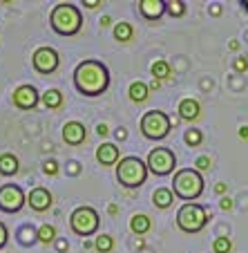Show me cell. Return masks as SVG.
Returning a JSON list of instances; mask_svg holds the SVG:
<instances>
[{
    "label": "cell",
    "instance_id": "10",
    "mask_svg": "<svg viewBox=\"0 0 248 253\" xmlns=\"http://www.w3.org/2000/svg\"><path fill=\"white\" fill-rule=\"evenodd\" d=\"M58 63H61V58H58V52L54 47H38L32 56V65L38 74H52V72H56Z\"/></svg>",
    "mask_w": 248,
    "mask_h": 253
},
{
    "label": "cell",
    "instance_id": "2",
    "mask_svg": "<svg viewBox=\"0 0 248 253\" xmlns=\"http://www.w3.org/2000/svg\"><path fill=\"white\" fill-rule=\"evenodd\" d=\"M49 25L61 36H76L83 27L81 9L72 2H58L49 14Z\"/></svg>",
    "mask_w": 248,
    "mask_h": 253
},
{
    "label": "cell",
    "instance_id": "1",
    "mask_svg": "<svg viewBox=\"0 0 248 253\" xmlns=\"http://www.w3.org/2000/svg\"><path fill=\"white\" fill-rule=\"evenodd\" d=\"M74 85L83 96H99L110 87V72L101 61L85 58L74 70Z\"/></svg>",
    "mask_w": 248,
    "mask_h": 253
},
{
    "label": "cell",
    "instance_id": "12",
    "mask_svg": "<svg viewBox=\"0 0 248 253\" xmlns=\"http://www.w3.org/2000/svg\"><path fill=\"white\" fill-rule=\"evenodd\" d=\"M27 204L32 206L36 213H45V211L52 209L54 197H52V193H49L47 188L36 186V188H32V193L27 195Z\"/></svg>",
    "mask_w": 248,
    "mask_h": 253
},
{
    "label": "cell",
    "instance_id": "3",
    "mask_svg": "<svg viewBox=\"0 0 248 253\" xmlns=\"http://www.w3.org/2000/svg\"><path fill=\"white\" fill-rule=\"evenodd\" d=\"M172 193L183 202H192L204 193V177L197 168H181L175 172L172 179Z\"/></svg>",
    "mask_w": 248,
    "mask_h": 253
},
{
    "label": "cell",
    "instance_id": "35",
    "mask_svg": "<svg viewBox=\"0 0 248 253\" xmlns=\"http://www.w3.org/2000/svg\"><path fill=\"white\" fill-rule=\"evenodd\" d=\"M96 132H99L101 137H105V134L110 132V130H107V126H105V124H99V128H96Z\"/></svg>",
    "mask_w": 248,
    "mask_h": 253
},
{
    "label": "cell",
    "instance_id": "36",
    "mask_svg": "<svg viewBox=\"0 0 248 253\" xmlns=\"http://www.w3.org/2000/svg\"><path fill=\"white\" fill-rule=\"evenodd\" d=\"M239 137L248 139V126H242V128H239Z\"/></svg>",
    "mask_w": 248,
    "mask_h": 253
},
{
    "label": "cell",
    "instance_id": "4",
    "mask_svg": "<svg viewBox=\"0 0 248 253\" xmlns=\"http://www.w3.org/2000/svg\"><path fill=\"white\" fill-rule=\"evenodd\" d=\"M145 177H148V164L141 157H121V162L116 164V179H119L121 186L125 188H139L145 184Z\"/></svg>",
    "mask_w": 248,
    "mask_h": 253
},
{
    "label": "cell",
    "instance_id": "22",
    "mask_svg": "<svg viewBox=\"0 0 248 253\" xmlns=\"http://www.w3.org/2000/svg\"><path fill=\"white\" fill-rule=\"evenodd\" d=\"M132 25L130 23H116L114 25V39L119 41V43H128L130 39H132Z\"/></svg>",
    "mask_w": 248,
    "mask_h": 253
},
{
    "label": "cell",
    "instance_id": "29",
    "mask_svg": "<svg viewBox=\"0 0 248 253\" xmlns=\"http://www.w3.org/2000/svg\"><path fill=\"white\" fill-rule=\"evenodd\" d=\"M233 67H235L237 72H246V70H248V58H244V56L235 58V61H233Z\"/></svg>",
    "mask_w": 248,
    "mask_h": 253
},
{
    "label": "cell",
    "instance_id": "23",
    "mask_svg": "<svg viewBox=\"0 0 248 253\" xmlns=\"http://www.w3.org/2000/svg\"><path fill=\"white\" fill-rule=\"evenodd\" d=\"M94 249L99 253H112V249H114V240H112V235L101 233L99 238L94 240Z\"/></svg>",
    "mask_w": 248,
    "mask_h": 253
},
{
    "label": "cell",
    "instance_id": "26",
    "mask_svg": "<svg viewBox=\"0 0 248 253\" xmlns=\"http://www.w3.org/2000/svg\"><path fill=\"white\" fill-rule=\"evenodd\" d=\"M38 240L43 244H49V242H54L56 240V229H54L52 224H43L38 229Z\"/></svg>",
    "mask_w": 248,
    "mask_h": 253
},
{
    "label": "cell",
    "instance_id": "41",
    "mask_svg": "<svg viewBox=\"0 0 248 253\" xmlns=\"http://www.w3.org/2000/svg\"><path fill=\"white\" fill-rule=\"evenodd\" d=\"M101 25H103V27H107V25H110V18H107V16H105V18H101Z\"/></svg>",
    "mask_w": 248,
    "mask_h": 253
},
{
    "label": "cell",
    "instance_id": "30",
    "mask_svg": "<svg viewBox=\"0 0 248 253\" xmlns=\"http://www.w3.org/2000/svg\"><path fill=\"white\" fill-rule=\"evenodd\" d=\"M43 170H45V175H56L58 172V164L56 162H45V166H43Z\"/></svg>",
    "mask_w": 248,
    "mask_h": 253
},
{
    "label": "cell",
    "instance_id": "5",
    "mask_svg": "<svg viewBox=\"0 0 248 253\" xmlns=\"http://www.w3.org/2000/svg\"><path fill=\"white\" fill-rule=\"evenodd\" d=\"M208 220H210L208 211L201 204H197V202H186L177 213V226L183 233H199V231L206 229Z\"/></svg>",
    "mask_w": 248,
    "mask_h": 253
},
{
    "label": "cell",
    "instance_id": "20",
    "mask_svg": "<svg viewBox=\"0 0 248 253\" xmlns=\"http://www.w3.org/2000/svg\"><path fill=\"white\" fill-rule=\"evenodd\" d=\"M152 202L157 209H168L175 202V193H172V188H157L152 195Z\"/></svg>",
    "mask_w": 248,
    "mask_h": 253
},
{
    "label": "cell",
    "instance_id": "25",
    "mask_svg": "<svg viewBox=\"0 0 248 253\" xmlns=\"http://www.w3.org/2000/svg\"><path fill=\"white\" fill-rule=\"evenodd\" d=\"M183 141H186L190 148H197V146L204 141V134H201V130L190 128V130H186V132H183Z\"/></svg>",
    "mask_w": 248,
    "mask_h": 253
},
{
    "label": "cell",
    "instance_id": "24",
    "mask_svg": "<svg viewBox=\"0 0 248 253\" xmlns=\"http://www.w3.org/2000/svg\"><path fill=\"white\" fill-rule=\"evenodd\" d=\"M150 70H152V77L157 79V81L170 77V63H168V61H154Z\"/></svg>",
    "mask_w": 248,
    "mask_h": 253
},
{
    "label": "cell",
    "instance_id": "15",
    "mask_svg": "<svg viewBox=\"0 0 248 253\" xmlns=\"http://www.w3.org/2000/svg\"><path fill=\"white\" fill-rule=\"evenodd\" d=\"M96 162L101 166H114L119 164V148H116V143H101L99 148H96Z\"/></svg>",
    "mask_w": 248,
    "mask_h": 253
},
{
    "label": "cell",
    "instance_id": "21",
    "mask_svg": "<svg viewBox=\"0 0 248 253\" xmlns=\"http://www.w3.org/2000/svg\"><path fill=\"white\" fill-rule=\"evenodd\" d=\"M128 94H130V99H132L134 103H143V101L150 96V87L145 85V83H141V81H134L132 85H130Z\"/></svg>",
    "mask_w": 248,
    "mask_h": 253
},
{
    "label": "cell",
    "instance_id": "19",
    "mask_svg": "<svg viewBox=\"0 0 248 253\" xmlns=\"http://www.w3.org/2000/svg\"><path fill=\"white\" fill-rule=\"evenodd\" d=\"M40 101H43V105L47 110H58L63 105V94H61V90L52 87V90H47L43 96H40Z\"/></svg>",
    "mask_w": 248,
    "mask_h": 253
},
{
    "label": "cell",
    "instance_id": "11",
    "mask_svg": "<svg viewBox=\"0 0 248 253\" xmlns=\"http://www.w3.org/2000/svg\"><path fill=\"white\" fill-rule=\"evenodd\" d=\"M38 101L40 96L34 85H18L14 90V105L20 108V110H32V108L38 105Z\"/></svg>",
    "mask_w": 248,
    "mask_h": 253
},
{
    "label": "cell",
    "instance_id": "27",
    "mask_svg": "<svg viewBox=\"0 0 248 253\" xmlns=\"http://www.w3.org/2000/svg\"><path fill=\"white\" fill-rule=\"evenodd\" d=\"M230 249H233V242H230V238H226V235H219V238H215V242H213V251L215 253H230Z\"/></svg>",
    "mask_w": 248,
    "mask_h": 253
},
{
    "label": "cell",
    "instance_id": "18",
    "mask_svg": "<svg viewBox=\"0 0 248 253\" xmlns=\"http://www.w3.org/2000/svg\"><path fill=\"white\" fill-rule=\"evenodd\" d=\"M18 172V159L14 157L11 153H5V155H0V175H16Z\"/></svg>",
    "mask_w": 248,
    "mask_h": 253
},
{
    "label": "cell",
    "instance_id": "9",
    "mask_svg": "<svg viewBox=\"0 0 248 253\" xmlns=\"http://www.w3.org/2000/svg\"><path fill=\"white\" fill-rule=\"evenodd\" d=\"M25 204H27V200H25V193L20 186H16V184L0 186V211H5V213H18Z\"/></svg>",
    "mask_w": 248,
    "mask_h": 253
},
{
    "label": "cell",
    "instance_id": "8",
    "mask_svg": "<svg viewBox=\"0 0 248 253\" xmlns=\"http://www.w3.org/2000/svg\"><path fill=\"white\" fill-rule=\"evenodd\" d=\"M145 164H148L150 172H154L157 177H166V175H170V172L175 170L177 157H175V153H172L170 148H154V150H150L148 162Z\"/></svg>",
    "mask_w": 248,
    "mask_h": 253
},
{
    "label": "cell",
    "instance_id": "13",
    "mask_svg": "<svg viewBox=\"0 0 248 253\" xmlns=\"http://www.w3.org/2000/svg\"><path fill=\"white\" fill-rule=\"evenodd\" d=\"M85 137H87V132L81 121H67V124L63 126V139H65V143H70V146H81V143L85 141Z\"/></svg>",
    "mask_w": 248,
    "mask_h": 253
},
{
    "label": "cell",
    "instance_id": "33",
    "mask_svg": "<svg viewBox=\"0 0 248 253\" xmlns=\"http://www.w3.org/2000/svg\"><path fill=\"white\" fill-rule=\"evenodd\" d=\"M219 206H221L224 211H230V209H233V200H230V197H221V200H219Z\"/></svg>",
    "mask_w": 248,
    "mask_h": 253
},
{
    "label": "cell",
    "instance_id": "17",
    "mask_svg": "<svg viewBox=\"0 0 248 253\" xmlns=\"http://www.w3.org/2000/svg\"><path fill=\"white\" fill-rule=\"evenodd\" d=\"M150 226H152V222H150V217L143 213L132 215V220H130V231L137 235H145L150 231Z\"/></svg>",
    "mask_w": 248,
    "mask_h": 253
},
{
    "label": "cell",
    "instance_id": "7",
    "mask_svg": "<svg viewBox=\"0 0 248 253\" xmlns=\"http://www.w3.org/2000/svg\"><path fill=\"white\" fill-rule=\"evenodd\" d=\"M99 213H96L92 206H78V209L72 211V215H70V226H72V231L76 235H81V238H90L92 233H96L99 231Z\"/></svg>",
    "mask_w": 248,
    "mask_h": 253
},
{
    "label": "cell",
    "instance_id": "37",
    "mask_svg": "<svg viewBox=\"0 0 248 253\" xmlns=\"http://www.w3.org/2000/svg\"><path fill=\"white\" fill-rule=\"evenodd\" d=\"M107 213H110V215H116V213H119V206H116V204H110V206H107Z\"/></svg>",
    "mask_w": 248,
    "mask_h": 253
},
{
    "label": "cell",
    "instance_id": "14",
    "mask_svg": "<svg viewBox=\"0 0 248 253\" xmlns=\"http://www.w3.org/2000/svg\"><path fill=\"white\" fill-rule=\"evenodd\" d=\"M139 11L145 20H159L166 14V2L163 0H139Z\"/></svg>",
    "mask_w": 248,
    "mask_h": 253
},
{
    "label": "cell",
    "instance_id": "34",
    "mask_svg": "<svg viewBox=\"0 0 248 253\" xmlns=\"http://www.w3.org/2000/svg\"><path fill=\"white\" fill-rule=\"evenodd\" d=\"M99 5H103L101 0H85V7H87V9H96Z\"/></svg>",
    "mask_w": 248,
    "mask_h": 253
},
{
    "label": "cell",
    "instance_id": "16",
    "mask_svg": "<svg viewBox=\"0 0 248 253\" xmlns=\"http://www.w3.org/2000/svg\"><path fill=\"white\" fill-rule=\"evenodd\" d=\"M201 115V105L197 99H181V103H179V117H181L183 121H195L199 119Z\"/></svg>",
    "mask_w": 248,
    "mask_h": 253
},
{
    "label": "cell",
    "instance_id": "32",
    "mask_svg": "<svg viewBox=\"0 0 248 253\" xmlns=\"http://www.w3.org/2000/svg\"><path fill=\"white\" fill-rule=\"evenodd\" d=\"M7 238H9V233H7V226L0 222V249L7 244Z\"/></svg>",
    "mask_w": 248,
    "mask_h": 253
},
{
    "label": "cell",
    "instance_id": "31",
    "mask_svg": "<svg viewBox=\"0 0 248 253\" xmlns=\"http://www.w3.org/2000/svg\"><path fill=\"white\" fill-rule=\"evenodd\" d=\"M195 166H197V170H208L210 168V157H199Z\"/></svg>",
    "mask_w": 248,
    "mask_h": 253
},
{
    "label": "cell",
    "instance_id": "39",
    "mask_svg": "<svg viewBox=\"0 0 248 253\" xmlns=\"http://www.w3.org/2000/svg\"><path fill=\"white\" fill-rule=\"evenodd\" d=\"M215 191L219 193V195H221V193H226V184H217V186H215Z\"/></svg>",
    "mask_w": 248,
    "mask_h": 253
},
{
    "label": "cell",
    "instance_id": "6",
    "mask_svg": "<svg viewBox=\"0 0 248 253\" xmlns=\"http://www.w3.org/2000/svg\"><path fill=\"white\" fill-rule=\"evenodd\" d=\"M170 128H172V119L161 110H150L141 117V132H143L145 139H152V141L166 139Z\"/></svg>",
    "mask_w": 248,
    "mask_h": 253
},
{
    "label": "cell",
    "instance_id": "40",
    "mask_svg": "<svg viewBox=\"0 0 248 253\" xmlns=\"http://www.w3.org/2000/svg\"><path fill=\"white\" fill-rule=\"evenodd\" d=\"M65 249H67V242H63L61 240V242H58V251H65Z\"/></svg>",
    "mask_w": 248,
    "mask_h": 253
},
{
    "label": "cell",
    "instance_id": "38",
    "mask_svg": "<svg viewBox=\"0 0 248 253\" xmlns=\"http://www.w3.org/2000/svg\"><path fill=\"white\" fill-rule=\"evenodd\" d=\"M125 137H128V132H125L123 128H119V130H116V139H125Z\"/></svg>",
    "mask_w": 248,
    "mask_h": 253
},
{
    "label": "cell",
    "instance_id": "28",
    "mask_svg": "<svg viewBox=\"0 0 248 253\" xmlns=\"http://www.w3.org/2000/svg\"><path fill=\"white\" fill-rule=\"evenodd\" d=\"M166 9L170 11V16H183L186 14V5H183L181 0H172V2H166Z\"/></svg>",
    "mask_w": 248,
    "mask_h": 253
}]
</instances>
